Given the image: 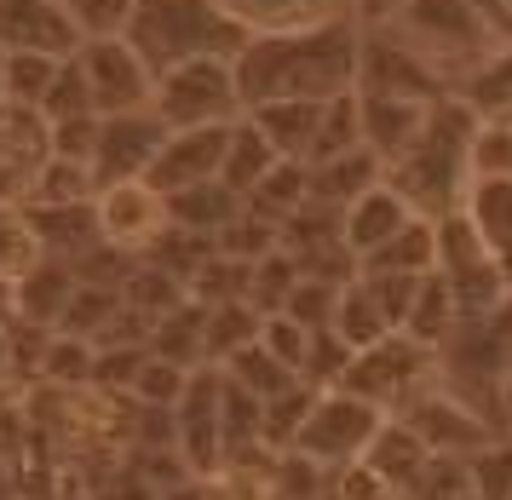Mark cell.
<instances>
[{
  "mask_svg": "<svg viewBox=\"0 0 512 500\" xmlns=\"http://www.w3.org/2000/svg\"><path fill=\"white\" fill-rule=\"evenodd\" d=\"M501 6H507V12H512V0H501Z\"/></svg>",
  "mask_w": 512,
  "mask_h": 500,
  "instance_id": "cell-53",
  "label": "cell"
},
{
  "mask_svg": "<svg viewBox=\"0 0 512 500\" xmlns=\"http://www.w3.org/2000/svg\"><path fill=\"white\" fill-rule=\"evenodd\" d=\"M311 340H317V328L294 322L288 311H271V317L259 322V345H265L282 368H294L300 380H305V363H311Z\"/></svg>",
  "mask_w": 512,
  "mask_h": 500,
  "instance_id": "cell-43",
  "label": "cell"
},
{
  "mask_svg": "<svg viewBox=\"0 0 512 500\" xmlns=\"http://www.w3.org/2000/svg\"><path fill=\"white\" fill-rule=\"evenodd\" d=\"M357 144H363V133H357V92H340V98L323 104L317 144H311L305 161H328V156H340V150H357Z\"/></svg>",
  "mask_w": 512,
  "mask_h": 500,
  "instance_id": "cell-44",
  "label": "cell"
},
{
  "mask_svg": "<svg viewBox=\"0 0 512 500\" xmlns=\"http://www.w3.org/2000/svg\"><path fill=\"white\" fill-rule=\"evenodd\" d=\"M357 92H386V98L438 104V98H449L455 87H449L397 29H363V41H357Z\"/></svg>",
  "mask_w": 512,
  "mask_h": 500,
  "instance_id": "cell-10",
  "label": "cell"
},
{
  "mask_svg": "<svg viewBox=\"0 0 512 500\" xmlns=\"http://www.w3.org/2000/svg\"><path fill=\"white\" fill-rule=\"evenodd\" d=\"M432 104H415V98H386V92H357V133L369 144L374 156L392 167L409 144L420 138Z\"/></svg>",
  "mask_w": 512,
  "mask_h": 500,
  "instance_id": "cell-18",
  "label": "cell"
},
{
  "mask_svg": "<svg viewBox=\"0 0 512 500\" xmlns=\"http://www.w3.org/2000/svg\"><path fill=\"white\" fill-rule=\"evenodd\" d=\"M18 391V363H12V322H0V397Z\"/></svg>",
  "mask_w": 512,
  "mask_h": 500,
  "instance_id": "cell-49",
  "label": "cell"
},
{
  "mask_svg": "<svg viewBox=\"0 0 512 500\" xmlns=\"http://www.w3.org/2000/svg\"><path fill=\"white\" fill-rule=\"evenodd\" d=\"M242 115L271 138V150H277L282 161H305L311 144H317L323 104H317V98H271V104H254V110H242Z\"/></svg>",
  "mask_w": 512,
  "mask_h": 500,
  "instance_id": "cell-21",
  "label": "cell"
},
{
  "mask_svg": "<svg viewBox=\"0 0 512 500\" xmlns=\"http://www.w3.org/2000/svg\"><path fill=\"white\" fill-rule=\"evenodd\" d=\"M397 12H403V0H346V18L357 29H386Z\"/></svg>",
  "mask_w": 512,
  "mask_h": 500,
  "instance_id": "cell-48",
  "label": "cell"
},
{
  "mask_svg": "<svg viewBox=\"0 0 512 500\" xmlns=\"http://www.w3.org/2000/svg\"><path fill=\"white\" fill-rule=\"evenodd\" d=\"M0 322H18V282L0 276Z\"/></svg>",
  "mask_w": 512,
  "mask_h": 500,
  "instance_id": "cell-50",
  "label": "cell"
},
{
  "mask_svg": "<svg viewBox=\"0 0 512 500\" xmlns=\"http://www.w3.org/2000/svg\"><path fill=\"white\" fill-rule=\"evenodd\" d=\"M363 466H369L374 478L386 483L392 495H409L420 483V472L432 466V449L420 443V432L403 420V414H386L380 426H374V437H369V449H363Z\"/></svg>",
  "mask_w": 512,
  "mask_h": 500,
  "instance_id": "cell-17",
  "label": "cell"
},
{
  "mask_svg": "<svg viewBox=\"0 0 512 500\" xmlns=\"http://www.w3.org/2000/svg\"><path fill=\"white\" fill-rule=\"evenodd\" d=\"M29 265H41V242H35V230H29L24 202H0V276L18 282Z\"/></svg>",
  "mask_w": 512,
  "mask_h": 500,
  "instance_id": "cell-40",
  "label": "cell"
},
{
  "mask_svg": "<svg viewBox=\"0 0 512 500\" xmlns=\"http://www.w3.org/2000/svg\"><path fill=\"white\" fill-rule=\"evenodd\" d=\"M466 483H472V500H512V432H501L489 449L466 460Z\"/></svg>",
  "mask_w": 512,
  "mask_h": 500,
  "instance_id": "cell-41",
  "label": "cell"
},
{
  "mask_svg": "<svg viewBox=\"0 0 512 500\" xmlns=\"http://www.w3.org/2000/svg\"><path fill=\"white\" fill-rule=\"evenodd\" d=\"M334 386L357 391V397L374 403L380 414H403L420 391L438 386V351L420 345V340H409V334H386V340L351 351Z\"/></svg>",
  "mask_w": 512,
  "mask_h": 500,
  "instance_id": "cell-5",
  "label": "cell"
},
{
  "mask_svg": "<svg viewBox=\"0 0 512 500\" xmlns=\"http://www.w3.org/2000/svg\"><path fill=\"white\" fill-rule=\"evenodd\" d=\"M461 219L478 236H484V248L501 259V253H512V179H466L461 190Z\"/></svg>",
  "mask_w": 512,
  "mask_h": 500,
  "instance_id": "cell-23",
  "label": "cell"
},
{
  "mask_svg": "<svg viewBox=\"0 0 512 500\" xmlns=\"http://www.w3.org/2000/svg\"><path fill=\"white\" fill-rule=\"evenodd\" d=\"M93 225H98V242H104V248L127 253V259H144V253L173 230V219H167V196L156 184L116 179V184H98Z\"/></svg>",
  "mask_w": 512,
  "mask_h": 500,
  "instance_id": "cell-9",
  "label": "cell"
},
{
  "mask_svg": "<svg viewBox=\"0 0 512 500\" xmlns=\"http://www.w3.org/2000/svg\"><path fill=\"white\" fill-rule=\"evenodd\" d=\"M311 167V202L317 207H340L351 202V196H363L369 184L386 179V161L374 156L369 144H357V150H340V156H328V161H305Z\"/></svg>",
  "mask_w": 512,
  "mask_h": 500,
  "instance_id": "cell-22",
  "label": "cell"
},
{
  "mask_svg": "<svg viewBox=\"0 0 512 500\" xmlns=\"http://www.w3.org/2000/svg\"><path fill=\"white\" fill-rule=\"evenodd\" d=\"M58 6L70 12V23H75L81 41H98V35H121L139 0H58Z\"/></svg>",
  "mask_w": 512,
  "mask_h": 500,
  "instance_id": "cell-45",
  "label": "cell"
},
{
  "mask_svg": "<svg viewBox=\"0 0 512 500\" xmlns=\"http://www.w3.org/2000/svg\"><path fill=\"white\" fill-rule=\"evenodd\" d=\"M277 150H271V138L259 133L248 115H236L231 121V138H225V161H219V184H231L236 196H248L271 167H277Z\"/></svg>",
  "mask_w": 512,
  "mask_h": 500,
  "instance_id": "cell-27",
  "label": "cell"
},
{
  "mask_svg": "<svg viewBox=\"0 0 512 500\" xmlns=\"http://www.w3.org/2000/svg\"><path fill=\"white\" fill-rule=\"evenodd\" d=\"M501 409H507V420H512V380H507V391H501Z\"/></svg>",
  "mask_w": 512,
  "mask_h": 500,
  "instance_id": "cell-52",
  "label": "cell"
},
{
  "mask_svg": "<svg viewBox=\"0 0 512 500\" xmlns=\"http://www.w3.org/2000/svg\"><path fill=\"white\" fill-rule=\"evenodd\" d=\"M150 110L162 115L167 127H219L242 115V92H236L231 58H190L156 75Z\"/></svg>",
  "mask_w": 512,
  "mask_h": 500,
  "instance_id": "cell-6",
  "label": "cell"
},
{
  "mask_svg": "<svg viewBox=\"0 0 512 500\" xmlns=\"http://www.w3.org/2000/svg\"><path fill=\"white\" fill-rule=\"evenodd\" d=\"M29 230L41 242V259L75 265L98 248V225H93V202H24Z\"/></svg>",
  "mask_w": 512,
  "mask_h": 500,
  "instance_id": "cell-19",
  "label": "cell"
},
{
  "mask_svg": "<svg viewBox=\"0 0 512 500\" xmlns=\"http://www.w3.org/2000/svg\"><path fill=\"white\" fill-rule=\"evenodd\" d=\"M75 294V271L58 265V259H41L18 276V322H41V328H58L64 311H70Z\"/></svg>",
  "mask_w": 512,
  "mask_h": 500,
  "instance_id": "cell-24",
  "label": "cell"
},
{
  "mask_svg": "<svg viewBox=\"0 0 512 500\" xmlns=\"http://www.w3.org/2000/svg\"><path fill=\"white\" fill-rule=\"evenodd\" d=\"M219 368H225V374H231V380H236L242 391H254L259 403H265V397H277V391H288L294 380H300L294 368H282V363H277V357H271V351H265L259 340H248L242 351H231V357H225Z\"/></svg>",
  "mask_w": 512,
  "mask_h": 500,
  "instance_id": "cell-36",
  "label": "cell"
},
{
  "mask_svg": "<svg viewBox=\"0 0 512 500\" xmlns=\"http://www.w3.org/2000/svg\"><path fill=\"white\" fill-rule=\"evenodd\" d=\"M236 213H242V196H236L231 184H219V179L167 196V219H173L179 230H196V236H219Z\"/></svg>",
  "mask_w": 512,
  "mask_h": 500,
  "instance_id": "cell-29",
  "label": "cell"
},
{
  "mask_svg": "<svg viewBox=\"0 0 512 500\" xmlns=\"http://www.w3.org/2000/svg\"><path fill=\"white\" fill-rule=\"evenodd\" d=\"M455 294H449V276L443 271H426L420 276V288H415V305H409V317H403V328L397 334H409V340L420 345H432L438 351L449 334H455Z\"/></svg>",
  "mask_w": 512,
  "mask_h": 500,
  "instance_id": "cell-31",
  "label": "cell"
},
{
  "mask_svg": "<svg viewBox=\"0 0 512 500\" xmlns=\"http://www.w3.org/2000/svg\"><path fill=\"white\" fill-rule=\"evenodd\" d=\"M167 121L156 110H127V115H98V144H93V179H144L150 161L162 150Z\"/></svg>",
  "mask_w": 512,
  "mask_h": 500,
  "instance_id": "cell-13",
  "label": "cell"
},
{
  "mask_svg": "<svg viewBox=\"0 0 512 500\" xmlns=\"http://www.w3.org/2000/svg\"><path fill=\"white\" fill-rule=\"evenodd\" d=\"M259 311L254 299H219V305H202V328H208V363H225L231 351H242L248 340H259Z\"/></svg>",
  "mask_w": 512,
  "mask_h": 500,
  "instance_id": "cell-35",
  "label": "cell"
},
{
  "mask_svg": "<svg viewBox=\"0 0 512 500\" xmlns=\"http://www.w3.org/2000/svg\"><path fill=\"white\" fill-rule=\"evenodd\" d=\"M466 161H472V179H512V121L507 115H478Z\"/></svg>",
  "mask_w": 512,
  "mask_h": 500,
  "instance_id": "cell-38",
  "label": "cell"
},
{
  "mask_svg": "<svg viewBox=\"0 0 512 500\" xmlns=\"http://www.w3.org/2000/svg\"><path fill=\"white\" fill-rule=\"evenodd\" d=\"M507 121H512V110H507Z\"/></svg>",
  "mask_w": 512,
  "mask_h": 500,
  "instance_id": "cell-54",
  "label": "cell"
},
{
  "mask_svg": "<svg viewBox=\"0 0 512 500\" xmlns=\"http://www.w3.org/2000/svg\"><path fill=\"white\" fill-rule=\"evenodd\" d=\"M357 271H397V276L438 271V225H432L426 213H415V219L397 230L386 248H374L369 259H357Z\"/></svg>",
  "mask_w": 512,
  "mask_h": 500,
  "instance_id": "cell-25",
  "label": "cell"
},
{
  "mask_svg": "<svg viewBox=\"0 0 512 500\" xmlns=\"http://www.w3.org/2000/svg\"><path fill=\"white\" fill-rule=\"evenodd\" d=\"M219 363H202L185 374V391L173 397V449L190 478L225 472V437H219Z\"/></svg>",
  "mask_w": 512,
  "mask_h": 500,
  "instance_id": "cell-12",
  "label": "cell"
},
{
  "mask_svg": "<svg viewBox=\"0 0 512 500\" xmlns=\"http://www.w3.org/2000/svg\"><path fill=\"white\" fill-rule=\"evenodd\" d=\"M0 58H6V52H0Z\"/></svg>",
  "mask_w": 512,
  "mask_h": 500,
  "instance_id": "cell-55",
  "label": "cell"
},
{
  "mask_svg": "<svg viewBox=\"0 0 512 500\" xmlns=\"http://www.w3.org/2000/svg\"><path fill=\"white\" fill-rule=\"evenodd\" d=\"M386 29H397L449 87H461V75H472L489 46L501 41V29L472 0H403V12Z\"/></svg>",
  "mask_w": 512,
  "mask_h": 500,
  "instance_id": "cell-4",
  "label": "cell"
},
{
  "mask_svg": "<svg viewBox=\"0 0 512 500\" xmlns=\"http://www.w3.org/2000/svg\"><path fill=\"white\" fill-rule=\"evenodd\" d=\"M334 299H340V282H334V276H305L300 271V282H294V294H288L282 311H288L294 322H305V328H328Z\"/></svg>",
  "mask_w": 512,
  "mask_h": 500,
  "instance_id": "cell-46",
  "label": "cell"
},
{
  "mask_svg": "<svg viewBox=\"0 0 512 500\" xmlns=\"http://www.w3.org/2000/svg\"><path fill=\"white\" fill-rule=\"evenodd\" d=\"M121 35L150 64V75L190 58H236L248 41V29L219 0H139Z\"/></svg>",
  "mask_w": 512,
  "mask_h": 500,
  "instance_id": "cell-3",
  "label": "cell"
},
{
  "mask_svg": "<svg viewBox=\"0 0 512 500\" xmlns=\"http://www.w3.org/2000/svg\"><path fill=\"white\" fill-rule=\"evenodd\" d=\"M443 276H449V294H455V317L461 322H478L512 299L507 276H501V259H478L466 271H443Z\"/></svg>",
  "mask_w": 512,
  "mask_h": 500,
  "instance_id": "cell-33",
  "label": "cell"
},
{
  "mask_svg": "<svg viewBox=\"0 0 512 500\" xmlns=\"http://www.w3.org/2000/svg\"><path fill=\"white\" fill-rule=\"evenodd\" d=\"M472 127H478V115L466 110L455 92L438 98L432 115H426V127H420V138L386 167V184L403 190V202L415 207V213H426V219L449 213V207L461 202L466 179H472V161H466Z\"/></svg>",
  "mask_w": 512,
  "mask_h": 500,
  "instance_id": "cell-2",
  "label": "cell"
},
{
  "mask_svg": "<svg viewBox=\"0 0 512 500\" xmlns=\"http://www.w3.org/2000/svg\"><path fill=\"white\" fill-rule=\"evenodd\" d=\"M58 64L64 58H47V52H6L0 58V98L18 110H41L47 87L58 81Z\"/></svg>",
  "mask_w": 512,
  "mask_h": 500,
  "instance_id": "cell-34",
  "label": "cell"
},
{
  "mask_svg": "<svg viewBox=\"0 0 512 500\" xmlns=\"http://www.w3.org/2000/svg\"><path fill=\"white\" fill-rule=\"evenodd\" d=\"M305 202H311V167H305V161H277V167H271L248 196H242V207L259 213V219H271V225L294 219Z\"/></svg>",
  "mask_w": 512,
  "mask_h": 500,
  "instance_id": "cell-30",
  "label": "cell"
},
{
  "mask_svg": "<svg viewBox=\"0 0 512 500\" xmlns=\"http://www.w3.org/2000/svg\"><path fill=\"white\" fill-rule=\"evenodd\" d=\"M75 69H81L87 98H93L98 115L150 110L156 75H150V64L127 46V35H98V41H81V46H75Z\"/></svg>",
  "mask_w": 512,
  "mask_h": 500,
  "instance_id": "cell-11",
  "label": "cell"
},
{
  "mask_svg": "<svg viewBox=\"0 0 512 500\" xmlns=\"http://www.w3.org/2000/svg\"><path fill=\"white\" fill-rule=\"evenodd\" d=\"M225 138H231V121H219V127H167L144 184H156L162 196L213 184L219 179V161H225Z\"/></svg>",
  "mask_w": 512,
  "mask_h": 500,
  "instance_id": "cell-14",
  "label": "cell"
},
{
  "mask_svg": "<svg viewBox=\"0 0 512 500\" xmlns=\"http://www.w3.org/2000/svg\"><path fill=\"white\" fill-rule=\"evenodd\" d=\"M380 420H386V414L374 409V403H363L357 391L317 386V397H311V409H305V420H300V432L288 443V455H305L311 466H346V460H357L369 449V437H374Z\"/></svg>",
  "mask_w": 512,
  "mask_h": 500,
  "instance_id": "cell-7",
  "label": "cell"
},
{
  "mask_svg": "<svg viewBox=\"0 0 512 500\" xmlns=\"http://www.w3.org/2000/svg\"><path fill=\"white\" fill-rule=\"evenodd\" d=\"M501 276H507V288H512V253H501Z\"/></svg>",
  "mask_w": 512,
  "mask_h": 500,
  "instance_id": "cell-51",
  "label": "cell"
},
{
  "mask_svg": "<svg viewBox=\"0 0 512 500\" xmlns=\"http://www.w3.org/2000/svg\"><path fill=\"white\" fill-rule=\"evenodd\" d=\"M70 12L58 0H0V52H47V58H75Z\"/></svg>",
  "mask_w": 512,
  "mask_h": 500,
  "instance_id": "cell-15",
  "label": "cell"
},
{
  "mask_svg": "<svg viewBox=\"0 0 512 500\" xmlns=\"http://www.w3.org/2000/svg\"><path fill=\"white\" fill-rule=\"evenodd\" d=\"M248 35H294V29H317V23L346 18V0H219Z\"/></svg>",
  "mask_w": 512,
  "mask_h": 500,
  "instance_id": "cell-20",
  "label": "cell"
},
{
  "mask_svg": "<svg viewBox=\"0 0 512 500\" xmlns=\"http://www.w3.org/2000/svg\"><path fill=\"white\" fill-rule=\"evenodd\" d=\"M93 196H98L93 161H70V156H47L35 184H29V202H93Z\"/></svg>",
  "mask_w": 512,
  "mask_h": 500,
  "instance_id": "cell-37",
  "label": "cell"
},
{
  "mask_svg": "<svg viewBox=\"0 0 512 500\" xmlns=\"http://www.w3.org/2000/svg\"><path fill=\"white\" fill-rule=\"evenodd\" d=\"M357 41H363V29L351 18L294 29V35H248L242 52L231 58L242 110L271 104V98L328 104L340 92H357Z\"/></svg>",
  "mask_w": 512,
  "mask_h": 500,
  "instance_id": "cell-1",
  "label": "cell"
},
{
  "mask_svg": "<svg viewBox=\"0 0 512 500\" xmlns=\"http://www.w3.org/2000/svg\"><path fill=\"white\" fill-rule=\"evenodd\" d=\"M328 334L346 345V351H363V345L386 340V334H397L392 322H386V311L374 305V294L357 282V276H346L340 282V299H334V317H328Z\"/></svg>",
  "mask_w": 512,
  "mask_h": 500,
  "instance_id": "cell-26",
  "label": "cell"
},
{
  "mask_svg": "<svg viewBox=\"0 0 512 500\" xmlns=\"http://www.w3.org/2000/svg\"><path fill=\"white\" fill-rule=\"evenodd\" d=\"M93 357H98V345L87 340V334L52 328L47 357H41V380H35V386H52V391H87V386H93Z\"/></svg>",
  "mask_w": 512,
  "mask_h": 500,
  "instance_id": "cell-32",
  "label": "cell"
},
{
  "mask_svg": "<svg viewBox=\"0 0 512 500\" xmlns=\"http://www.w3.org/2000/svg\"><path fill=\"white\" fill-rule=\"evenodd\" d=\"M282 242V225H271V219H259V213H236L231 225L213 236V253H225V259H242V265H254V259H265V253Z\"/></svg>",
  "mask_w": 512,
  "mask_h": 500,
  "instance_id": "cell-39",
  "label": "cell"
},
{
  "mask_svg": "<svg viewBox=\"0 0 512 500\" xmlns=\"http://www.w3.org/2000/svg\"><path fill=\"white\" fill-rule=\"evenodd\" d=\"M311 397H317V386H311V380H294L288 391L265 397V449H271V455H282V449L294 443L305 409H311Z\"/></svg>",
  "mask_w": 512,
  "mask_h": 500,
  "instance_id": "cell-42",
  "label": "cell"
},
{
  "mask_svg": "<svg viewBox=\"0 0 512 500\" xmlns=\"http://www.w3.org/2000/svg\"><path fill=\"white\" fill-rule=\"evenodd\" d=\"M41 115H47V121L98 115V110H93V98H87V81H81V69H75V58H64V64H58V81H52L47 98H41Z\"/></svg>",
  "mask_w": 512,
  "mask_h": 500,
  "instance_id": "cell-47",
  "label": "cell"
},
{
  "mask_svg": "<svg viewBox=\"0 0 512 500\" xmlns=\"http://www.w3.org/2000/svg\"><path fill=\"white\" fill-rule=\"evenodd\" d=\"M409 219H415V207L403 202V190H392V184L380 179V184H369L363 196H351V202L340 207V242H346L351 259H369V253L386 248Z\"/></svg>",
  "mask_w": 512,
  "mask_h": 500,
  "instance_id": "cell-16",
  "label": "cell"
},
{
  "mask_svg": "<svg viewBox=\"0 0 512 500\" xmlns=\"http://www.w3.org/2000/svg\"><path fill=\"white\" fill-rule=\"evenodd\" d=\"M455 98H461L472 115H507L512 110V35H501V41L484 52V64L472 69V75H461Z\"/></svg>",
  "mask_w": 512,
  "mask_h": 500,
  "instance_id": "cell-28",
  "label": "cell"
},
{
  "mask_svg": "<svg viewBox=\"0 0 512 500\" xmlns=\"http://www.w3.org/2000/svg\"><path fill=\"white\" fill-rule=\"evenodd\" d=\"M403 420L420 432V443L432 449V460H472L478 449H489L495 437L507 432L495 414H484L478 403H466L461 391H449L443 380L432 391H420L415 403L403 409Z\"/></svg>",
  "mask_w": 512,
  "mask_h": 500,
  "instance_id": "cell-8",
  "label": "cell"
}]
</instances>
